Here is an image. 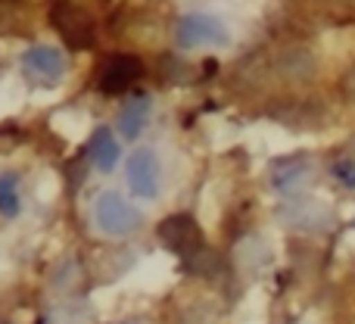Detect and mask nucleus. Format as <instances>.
Returning <instances> with one entry per match:
<instances>
[{"mask_svg": "<svg viewBox=\"0 0 355 324\" xmlns=\"http://www.w3.org/2000/svg\"><path fill=\"white\" fill-rule=\"evenodd\" d=\"M94 221L110 237H128L141 225V212L125 196H119L116 190H103L97 196V203H94Z\"/></svg>", "mask_w": 355, "mask_h": 324, "instance_id": "nucleus-1", "label": "nucleus"}, {"mask_svg": "<svg viewBox=\"0 0 355 324\" xmlns=\"http://www.w3.org/2000/svg\"><path fill=\"white\" fill-rule=\"evenodd\" d=\"M178 44L181 47H227L231 28L212 12H187L178 22Z\"/></svg>", "mask_w": 355, "mask_h": 324, "instance_id": "nucleus-2", "label": "nucleus"}, {"mask_svg": "<svg viewBox=\"0 0 355 324\" xmlns=\"http://www.w3.org/2000/svg\"><path fill=\"white\" fill-rule=\"evenodd\" d=\"M159 240L181 259H190L193 253L202 250V231L193 221V215L178 212L159 221Z\"/></svg>", "mask_w": 355, "mask_h": 324, "instance_id": "nucleus-3", "label": "nucleus"}, {"mask_svg": "<svg viewBox=\"0 0 355 324\" xmlns=\"http://www.w3.org/2000/svg\"><path fill=\"white\" fill-rule=\"evenodd\" d=\"M125 171H128V187L135 196H141V200H156V196H159L162 165H159V156L150 147L135 150Z\"/></svg>", "mask_w": 355, "mask_h": 324, "instance_id": "nucleus-4", "label": "nucleus"}, {"mask_svg": "<svg viewBox=\"0 0 355 324\" xmlns=\"http://www.w3.org/2000/svg\"><path fill=\"white\" fill-rule=\"evenodd\" d=\"M22 69L31 81H37V85H60L62 75H66V56H62L60 47L35 44V47L25 50Z\"/></svg>", "mask_w": 355, "mask_h": 324, "instance_id": "nucleus-5", "label": "nucleus"}, {"mask_svg": "<svg viewBox=\"0 0 355 324\" xmlns=\"http://www.w3.org/2000/svg\"><path fill=\"white\" fill-rule=\"evenodd\" d=\"M53 25L62 31V37H69V44H75V47H87L94 37V28H91V19L85 16L81 10H75V6H53Z\"/></svg>", "mask_w": 355, "mask_h": 324, "instance_id": "nucleus-6", "label": "nucleus"}, {"mask_svg": "<svg viewBox=\"0 0 355 324\" xmlns=\"http://www.w3.org/2000/svg\"><path fill=\"white\" fill-rule=\"evenodd\" d=\"M150 112H153V100H150L147 94L128 100L122 116H119V135H122L125 141H137V137L144 135V128L150 125Z\"/></svg>", "mask_w": 355, "mask_h": 324, "instance_id": "nucleus-7", "label": "nucleus"}, {"mask_svg": "<svg viewBox=\"0 0 355 324\" xmlns=\"http://www.w3.org/2000/svg\"><path fill=\"white\" fill-rule=\"evenodd\" d=\"M141 75V62L135 56H116V60L106 62L103 78H100V91L103 94H119L131 85V81Z\"/></svg>", "mask_w": 355, "mask_h": 324, "instance_id": "nucleus-8", "label": "nucleus"}, {"mask_svg": "<svg viewBox=\"0 0 355 324\" xmlns=\"http://www.w3.org/2000/svg\"><path fill=\"white\" fill-rule=\"evenodd\" d=\"M91 160L100 171H112L119 165V141L112 135V128H97L91 137Z\"/></svg>", "mask_w": 355, "mask_h": 324, "instance_id": "nucleus-9", "label": "nucleus"}, {"mask_svg": "<svg viewBox=\"0 0 355 324\" xmlns=\"http://www.w3.org/2000/svg\"><path fill=\"white\" fill-rule=\"evenodd\" d=\"M22 209V200H19V178L16 175H0V215L3 219H12Z\"/></svg>", "mask_w": 355, "mask_h": 324, "instance_id": "nucleus-10", "label": "nucleus"}]
</instances>
